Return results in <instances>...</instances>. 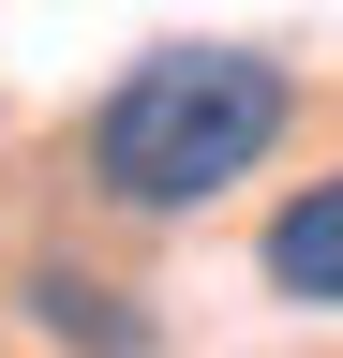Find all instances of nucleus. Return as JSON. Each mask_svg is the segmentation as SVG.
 I'll return each instance as SVG.
<instances>
[{"label":"nucleus","mask_w":343,"mask_h":358,"mask_svg":"<svg viewBox=\"0 0 343 358\" xmlns=\"http://www.w3.org/2000/svg\"><path fill=\"white\" fill-rule=\"evenodd\" d=\"M254 254H269V284H284L298 313H343V164L298 179V194L269 209V239H254Z\"/></svg>","instance_id":"obj_2"},{"label":"nucleus","mask_w":343,"mask_h":358,"mask_svg":"<svg viewBox=\"0 0 343 358\" xmlns=\"http://www.w3.org/2000/svg\"><path fill=\"white\" fill-rule=\"evenodd\" d=\"M284 120H298V75H284V60H254V45H149V60H119V90L90 105L75 164H90L105 209L180 224V209L224 194V179L269 164Z\"/></svg>","instance_id":"obj_1"},{"label":"nucleus","mask_w":343,"mask_h":358,"mask_svg":"<svg viewBox=\"0 0 343 358\" xmlns=\"http://www.w3.org/2000/svg\"><path fill=\"white\" fill-rule=\"evenodd\" d=\"M30 329H60V343H90V358H135V313H119L90 268H30Z\"/></svg>","instance_id":"obj_3"}]
</instances>
